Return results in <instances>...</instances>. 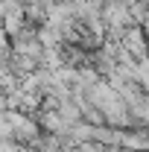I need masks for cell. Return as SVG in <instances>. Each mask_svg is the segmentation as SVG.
I'll use <instances>...</instances> for the list:
<instances>
[{
  "label": "cell",
  "mask_w": 149,
  "mask_h": 152,
  "mask_svg": "<svg viewBox=\"0 0 149 152\" xmlns=\"http://www.w3.org/2000/svg\"><path fill=\"white\" fill-rule=\"evenodd\" d=\"M6 108H9V105H6V91H3V88H0V114L6 111Z\"/></svg>",
  "instance_id": "7"
},
{
  "label": "cell",
  "mask_w": 149,
  "mask_h": 152,
  "mask_svg": "<svg viewBox=\"0 0 149 152\" xmlns=\"http://www.w3.org/2000/svg\"><path fill=\"white\" fill-rule=\"evenodd\" d=\"M56 111H58V117H61L67 126H76V123H82V111H79V105H76L73 99H61Z\"/></svg>",
  "instance_id": "3"
},
{
  "label": "cell",
  "mask_w": 149,
  "mask_h": 152,
  "mask_svg": "<svg viewBox=\"0 0 149 152\" xmlns=\"http://www.w3.org/2000/svg\"><path fill=\"white\" fill-rule=\"evenodd\" d=\"M38 41H41V47H61V35H58V29L53 23L38 26Z\"/></svg>",
  "instance_id": "4"
},
{
  "label": "cell",
  "mask_w": 149,
  "mask_h": 152,
  "mask_svg": "<svg viewBox=\"0 0 149 152\" xmlns=\"http://www.w3.org/2000/svg\"><path fill=\"white\" fill-rule=\"evenodd\" d=\"M0 140H12V126L6 120V111L0 114Z\"/></svg>",
  "instance_id": "5"
},
{
  "label": "cell",
  "mask_w": 149,
  "mask_h": 152,
  "mask_svg": "<svg viewBox=\"0 0 149 152\" xmlns=\"http://www.w3.org/2000/svg\"><path fill=\"white\" fill-rule=\"evenodd\" d=\"M9 38H6V32H3V23H0V56H9Z\"/></svg>",
  "instance_id": "6"
},
{
  "label": "cell",
  "mask_w": 149,
  "mask_h": 152,
  "mask_svg": "<svg viewBox=\"0 0 149 152\" xmlns=\"http://www.w3.org/2000/svg\"><path fill=\"white\" fill-rule=\"evenodd\" d=\"M120 47H123L134 61L149 58V38H146V29H140V26H134V23H131L129 29L123 32V38H120Z\"/></svg>",
  "instance_id": "1"
},
{
  "label": "cell",
  "mask_w": 149,
  "mask_h": 152,
  "mask_svg": "<svg viewBox=\"0 0 149 152\" xmlns=\"http://www.w3.org/2000/svg\"><path fill=\"white\" fill-rule=\"evenodd\" d=\"M120 134L123 129H114V126H93V143L99 146H120Z\"/></svg>",
  "instance_id": "2"
},
{
  "label": "cell",
  "mask_w": 149,
  "mask_h": 152,
  "mask_svg": "<svg viewBox=\"0 0 149 152\" xmlns=\"http://www.w3.org/2000/svg\"><path fill=\"white\" fill-rule=\"evenodd\" d=\"M123 152H137V149H123Z\"/></svg>",
  "instance_id": "8"
}]
</instances>
